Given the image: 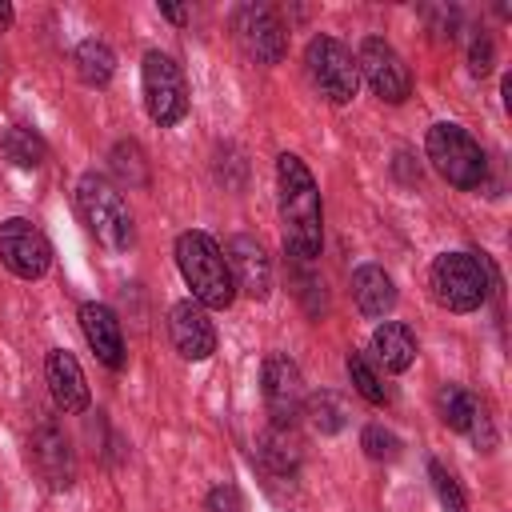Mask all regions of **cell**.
Instances as JSON below:
<instances>
[{
    "mask_svg": "<svg viewBox=\"0 0 512 512\" xmlns=\"http://www.w3.org/2000/svg\"><path fill=\"white\" fill-rule=\"evenodd\" d=\"M260 460L272 468V472H280V476H288L292 468H296V460H300V452H296V444L288 440V432L284 428H272L264 440H260Z\"/></svg>",
    "mask_w": 512,
    "mask_h": 512,
    "instance_id": "7402d4cb",
    "label": "cell"
},
{
    "mask_svg": "<svg viewBox=\"0 0 512 512\" xmlns=\"http://www.w3.org/2000/svg\"><path fill=\"white\" fill-rule=\"evenodd\" d=\"M76 204H80V216L84 224L92 228V236L112 248V252H128L132 240H136V228H132V212L124 204V196L96 172H84L80 184H76Z\"/></svg>",
    "mask_w": 512,
    "mask_h": 512,
    "instance_id": "3957f363",
    "label": "cell"
},
{
    "mask_svg": "<svg viewBox=\"0 0 512 512\" xmlns=\"http://www.w3.org/2000/svg\"><path fill=\"white\" fill-rule=\"evenodd\" d=\"M260 384H264V404H268L272 424L276 428H288L304 412V380H300V368L284 352H268L264 356Z\"/></svg>",
    "mask_w": 512,
    "mask_h": 512,
    "instance_id": "30bf717a",
    "label": "cell"
},
{
    "mask_svg": "<svg viewBox=\"0 0 512 512\" xmlns=\"http://www.w3.org/2000/svg\"><path fill=\"white\" fill-rule=\"evenodd\" d=\"M276 184H280V220H284V248L296 260H316L324 244V224H320V192L312 172L304 168L300 156L284 152L276 156Z\"/></svg>",
    "mask_w": 512,
    "mask_h": 512,
    "instance_id": "6da1fadb",
    "label": "cell"
},
{
    "mask_svg": "<svg viewBox=\"0 0 512 512\" xmlns=\"http://www.w3.org/2000/svg\"><path fill=\"white\" fill-rule=\"evenodd\" d=\"M176 268L184 284L192 288V300L200 308H228L236 300L232 268L224 260V248L208 232H180L176 236Z\"/></svg>",
    "mask_w": 512,
    "mask_h": 512,
    "instance_id": "7a4b0ae2",
    "label": "cell"
},
{
    "mask_svg": "<svg viewBox=\"0 0 512 512\" xmlns=\"http://www.w3.org/2000/svg\"><path fill=\"white\" fill-rule=\"evenodd\" d=\"M8 24H12V4L0 0V28H8Z\"/></svg>",
    "mask_w": 512,
    "mask_h": 512,
    "instance_id": "f546056e",
    "label": "cell"
},
{
    "mask_svg": "<svg viewBox=\"0 0 512 512\" xmlns=\"http://www.w3.org/2000/svg\"><path fill=\"white\" fill-rule=\"evenodd\" d=\"M204 508H208V512H240V496H236V488L220 484V488L208 492V504H204Z\"/></svg>",
    "mask_w": 512,
    "mask_h": 512,
    "instance_id": "83f0119b",
    "label": "cell"
},
{
    "mask_svg": "<svg viewBox=\"0 0 512 512\" xmlns=\"http://www.w3.org/2000/svg\"><path fill=\"white\" fill-rule=\"evenodd\" d=\"M428 476H432V488H436V500H440V508H444V512H468L460 484L452 480V472H448L440 460H432V464H428Z\"/></svg>",
    "mask_w": 512,
    "mask_h": 512,
    "instance_id": "d4e9b609",
    "label": "cell"
},
{
    "mask_svg": "<svg viewBox=\"0 0 512 512\" xmlns=\"http://www.w3.org/2000/svg\"><path fill=\"white\" fill-rule=\"evenodd\" d=\"M44 376H48V392H52V400H56L60 412L76 416V412L88 408V384H84L80 360H76L68 348H52V352H48Z\"/></svg>",
    "mask_w": 512,
    "mask_h": 512,
    "instance_id": "9a60e30c",
    "label": "cell"
},
{
    "mask_svg": "<svg viewBox=\"0 0 512 512\" xmlns=\"http://www.w3.org/2000/svg\"><path fill=\"white\" fill-rule=\"evenodd\" d=\"M0 148H4V156H8L16 168H36V164H44V156H48V144H44L32 128H20V124H12V128L4 132Z\"/></svg>",
    "mask_w": 512,
    "mask_h": 512,
    "instance_id": "44dd1931",
    "label": "cell"
},
{
    "mask_svg": "<svg viewBox=\"0 0 512 512\" xmlns=\"http://www.w3.org/2000/svg\"><path fill=\"white\" fill-rule=\"evenodd\" d=\"M476 408H480V400H476L468 388H460V384H444V388L436 392V416H440V424L452 428V432H468Z\"/></svg>",
    "mask_w": 512,
    "mask_h": 512,
    "instance_id": "d6986e66",
    "label": "cell"
},
{
    "mask_svg": "<svg viewBox=\"0 0 512 512\" xmlns=\"http://www.w3.org/2000/svg\"><path fill=\"white\" fill-rule=\"evenodd\" d=\"M428 160L432 168L452 184V188H480L488 176V156L484 148L460 128V124H432L428 128Z\"/></svg>",
    "mask_w": 512,
    "mask_h": 512,
    "instance_id": "277c9868",
    "label": "cell"
},
{
    "mask_svg": "<svg viewBox=\"0 0 512 512\" xmlns=\"http://www.w3.org/2000/svg\"><path fill=\"white\" fill-rule=\"evenodd\" d=\"M160 12H164L172 24H184V20H188V8H180V4H160Z\"/></svg>",
    "mask_w": 512,
    "mask_h": 512,
    "instance_id": "f1b7e54d",
    "label": "cell"
},
{
    "mask_svg": "<svg viewBox=\"0 0 512 512\" xmlns=\"http://www.w3.org/2000/svg\"><path fill=\"white\" fill-rule=\"evenodd\" d=\"M356 72L368 80V88L388 100V104H400L408 100L412 92V76H408V64L400 60V52L384 40V36H364L360 40V52H356Z\"/></svg>",
    "mask_w": 512,
    "mask_h": 512,
    "instance_id": "ba28073f",
    "label": "cell"
},
{
    "mask_svg": "<svg viewBox=\"0 0 512 512\" xmlns=\"http://www.w3.org/2000/svg\"><path fill=\"white\" fill-rule=\"evenodd\" d=\"M168 336L172 348L184 360H208L216 352V328L208 320V308H200L196 300H180L168 312Z\"/></svg>",
    "mask_w": 512,
    "mask_h": 512,
    "instance_id": "7c38bea8",
    "label": "cell"
},
{
    "mask_svg": "<svg viewBox=\"0 0 512 512\" xmlns=\"http://www.w3.org/2000/svg\"><path fill=\"white\" fill-rule=\"evenodd\" d=\"M304 64H308V76L316 80V88L332 100V104H348L360 88V72H356V60L352 52L336 40V36H312L308 48H304Z\"/></svg>",
    "mask_w": 512,
    "mask_h": 512,
    "instance_id": "52a82bcc",
    "label": "cell"
},
{
    "mask_svg": "<svg viewBox=\"0 0 512 512\" xmlns=\"http://www.w3.org/2000/svg\"><path fill=\"white\" fill-rule=\"evenodd\" d=\"M28 456H32V468L52 484V488H68L76 480V460H72V448H68V436L56 428V424H40L28 440Z\"/></svg>",
    "mask_w": 512,
    "mask_h": 512,
    "instance_id": "5bb4252c",
    "label": "cell"
},
{
    "mask_svg": "<svg viewBox=\"0 0 512 512\" xmlns=\"http://www.w3.org/2000/svg\"><path fill=\"white\" fill-rule=\"evenodd\" d=\"M144 108L160 128H172L188 116V88H184V72L168 52H148L144 68Z\"/></svg>",
    "mask_w": 512,
    "mask_h": 512,
    "instance_id": "8992f818",
    "label": "cell"
},
{
    "mask_svg": "<svg viewBox=\"0 0 512 512\" xmlns=\"http://www.w3.org/2000/svg\"><path fill=\"white\" fill-rule=\"evenodd\" d=\"M352 300L364 316H388L392 304H396V288H392V276L380 268V264H360L352 272Z\"/></svg>",
    "mask_w": 512,
    "mask_h": 512,
    "instance_id": "e0dca14e",
    "label": "cell"
},
{
    "mask_svg": "<svg viewBox=\"0 0 512 512\" xmlns=\"http://www.w3.org/2000/svg\"><path fill=\"white\" fill-rule=\"evenodd\" d=\"M80 328H84V340L88 348L96 352V360L104 368H120L124 364V336H120V320L108 304H80Z\"/></svg>",
    "mask_w": 512,
    "mask_h": 512,
    "instance_id": "2e32d148",
    "label": "cell"
},
{
    "mask_svg": "<svg viewBox=\"0 0 512 512\" xmlns=\"http://www.w3.org/2000/svg\"><path fill=\"white\" fill-rule=\"evenodd\" d=\"M308 416H312V424H316L320 432H340V428H344V404H340V396H332V392H316V396L308 400Z\"/></svg>",
    "mask_w": 512,
    "mask_h": 512,
    "instance_id": "cb8c5ba5",
    "label": "cell"
},
{
    "mask_svg": "<svg viewBox=\"0 0 512 512\" xmlns=\"http://www.w3.org/2000/svg\"><path fill=\"white\" fill-rule=\"evenodd\" d=\"M224 260L232 268V284L236 292L252 296V300H264L268 288H272V264H268V252L260 240L252 236H232L228 248H224Z\"/></svg>",
    "mask_w": 512,
    "mask_h": 512,
    "instance_id": "4fadbf2b",
    "label": "cell"
},
{
    "mask_svg": "<svg viewBox=\"0 0 512 512\" xmlns=\"http://www.w3.org/2000/svg\"><path fill=\"white\" fill-rule=\"evenodd\" d=\"M348 376L356 384V392L368 400V404H388V388L380 384V376L368 368V360L360 352H348Z\"/></svg>",
    "mask_w": 512,
    "mask_h": 512,
    "instance_id": "603a6c76",
    "label": "cell"
},
{
    "mask_svg": "<svg viewBox=\"0 0 512 512\" xmlns=\"http://www.w3.org/2000/svg\"><path fill=\"white\" fill-rule=\"evenodd\" d=\"M360 448H364L372 460H396V456H400V440H396L388 428H380V424H368V428L360 432Z\"/></svg>",
    "mask_w": 512,
    "mask_h": 512,
    "instance_id": "484cf974",
    "label": "cell"
},
{
    "mask_svg": "<svg viewBox=\"0 0 512 512\" xmlns=\"http://www.w3.org/2000/svg\"><path fill=\"white\" fill-rule=\"evenodd\" d=\"M76 72H80V80L92 84V88L108 84L112 72H116V56H112V48H108L104 40H84V44L76 48Z\"/></svg>",
    "mask_w": 512,
    "mask_h": 512,
    "instance_id": "ffe728a7",
    "label": "cell"
},
{
    "mask_svg": "<svg viewBox=\"0 0 512 512\" xmlns=\"http://www.w3.org/2000/svg\"><path fill=\"white\" fill-rule=\"evenodd\" d=\"M236 36H240L244 52L256 56L260 64H280L288 52L284 20L268 4H240L236 8Z\"/></svg>",
    "mask_w": 512,
    "mask_h": 512,
    "instance_id": "8fae6325",
    "label": "cell"
},
{
    "mask_svg": "<svg viewBox=\"0 0 512 512\" xmlns=\"http://www.w3.org/2000/svg\"><path fill=\"white\" fill-rule=\"evenodd\" d=\"M0 260H4V268L12 276L40 280L48 272V264H52V248H48V240H44V232L36 224L12 216V220L0 224Z\"/></svg>",
    "mask_w": 512,
    "mask_h": 512,
    "instance_id": "9c48e42d",
    "label": "cell"
},
{
    "mask_svg": "<svg viewBox=\"0 0 512 512\" xmlns=\"http://www.w3.org/2000/svg\"><path fill=\"white\" fill-rule=\"evenodd\" d=\"M428 284H432V296L448 312H472L488 300V268L468 252L436 256L432 272H428Z\"/></svg>",
    "mask_w": 512,
    "mask_h": 512,
    "instance_id": "5b68a950",
    "label": "cell"
},
{
    "mask_svg": "<svg viewBox=\"0 0 512 512\" xmlns=\"http://www.w3.org/2000/svg\"><path fill=\"white\" fill-rule=\"evenodd\" d=\"M372 352L388 372H404L416 360V332L404 320H384L372 332Z\"/></svg>",
    "mask_w": 512,
    "mask_h": 512,
    "instance_id": "ac0fdd59",
    "label": "cell"
},
{
    "mask_svg": "<svg viewBox=\"0 0 512 512\" xmlns=\"http://www.w3.org/2000/svg\"><path fill=\"white\" fill-rule=\"evenodd\" d=\"M468 68L472 76H488L492 72V40L488 36H476L472 48H468Z\"/></svg>",
    "mask_w": 512,
    "mask_h": 512,
    "instance_id": "4316f807",
    "label": "cell"
}]
</instances>
